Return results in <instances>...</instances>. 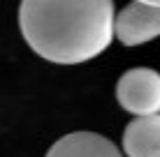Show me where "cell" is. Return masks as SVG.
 <instances>
[{
  "mask_svg": "<svg viewBox=\"0 0 160 157\" xmlns=\"http://www.w3.org/2000/svg\"><path fill=\"white\" fill-rule=\"evenodd\" d=\"M114 0H21L19 25L40 58L79 65L114 39Z\"/></svg>",
  "mask_w": 160,
  "mask_h": 157,
  "instance_id": "6da1fadb",
  "label": "cell"
},
{
  "mask_svg": "<svg viewBox=\"0 0 160 157\" xmlns=\"http://www.w3.org/2000/svg\"><path fill=\"white\" fill-rule=\"evenodd\" d=\"M116 99L135 118L160 113V74L148 67L128 69L116 83Z\"/></svg>",
  "mask_w": 160,
  "mask_h": 157,
  "instance_id": "7a4b0ae2",
  "label": "cell"
},
{
  "mask_svg": "<svg viewBox=\"0 0 160 157\" xmlns=\"http://www.w3.org/2000/svg\"><path fill=\"white\" fill-rule=\"evenodd\" d=\"M118 42L125 46H139L160 37V7L146 2H130L116 14L114 23Z\"/></svg>",
  "mask_w": 160,
  "mask_h": 157,
  "instance_id": "3957f363",
  "label": "cell"
},
{
  "mask_svg": "<svg viewBox=\"0 0 160 157\" xmlns=\"http://www.w3.org/2000/svg\"><path fill=\"white\" fill-rule=\"evenodd\" d=\"M47 157H123L109 139L95 132H72L58 139Z\"/></svg>",
  "mask_w": 160,
  "mask_h": 157,
  "instance_id": "277c9868",
  "label": "cell"
},
{
  "mask_svg": "<svg viewBox=\"0 0 160 157\" xmlns=\"http://www.w3.org/2000/svg\"><path fill=\"white\" fill-rule=\"evenodd\" d=\"M128 157H160V113L135 118L123 132Z\"/></svg>",
  "mask_w": 160,
  "mask_h": 157,
  "instance_id": "5b68a950",
  "label": "cell"
},
{
  "mask_svg": "<svg viewBox=\"0 0 160 157\" xmlns=\"http://www.w3.org/2000/svg\"><path fill=\"white\" fill-rule=\"evenodd\" d=\"M137 2H146V5H158V7H160V0H137Z\"/></svg>",
  "mask_w": 160,
  "mask_h": 157,
  "instance_id": "8992f818",
  "label": "cell"
}]
</instances>
